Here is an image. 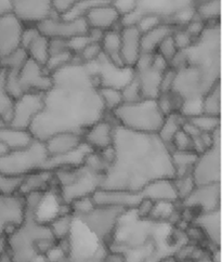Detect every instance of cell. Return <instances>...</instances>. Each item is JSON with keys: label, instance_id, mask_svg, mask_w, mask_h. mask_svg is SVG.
<instances>
[{"label": "cell", "instance_id": "6da1fadb", "mask_svg": "<svg viewBox=\"0 0 222 262\" xmlns=\"http://www.w3.org/2000/svg\"><path fill=\"white\" fill-rule=\"evenodd\" d=\"M99 80L88 64L75 61L52 74V86L43 93V106L30 127L34 139L71 131L82 134L106 111L98 92Z\"/></svg>", "mask_w": 222, "mask_h": 262}, {"label": "cell", "instance_id": "7a4b0ae2", "mask_svg": "<svg viewBox=\"0 0 222 262\" xmlns=\"http://www.w3.org/2000/svg\"><path fill=\"white\" fill-rule=\"evenodd\" d=\"M114 160L100 189L141 192L146 184L174 178L171 148L157 134H141L116 125L113 140Z\"/></svg>", "mask_w": 222, "mask_h": 262}, {"label": "cell", "instance_id": "3957f363", "mask_svg": "<svg viewBox=\"0 0 222 262\" xmlns=\"http://www.w3.org/2000/svg\"><path fill=\"white\" fill-rule=\"evenodd\" d=\"M45 193H31L24 196L25 218L7 236L8 256L13 262H49L46 255L57 245L58 242L52 236L48 223L39 221L36 214Z\"/></svg>", "mask_w": 222, "mask_h": 262}, {"label": "cell", "instance_id": "277c9868", "mask_svg": "<svg viewBox=\"0 0 222 262\" xmlns=\"http://www.w3.org/2000/svg\"><path fill=\"white\" fill-rule=\"evenodd\" d=\"M110 115L116 125L141 134H157L165 118L157 101L151 99L123 103Z\"/></svg>", "mask_w": 222, "mask_h": 262}, {"label": "cell", "instance_id": "5b68a950", "mask_svg": "<svg viewBox=\"0 0 222 262\" xmlns=\"http://www.w3.org/2000/svg\"><path fill=\"white\" fill-rule=\"evenodd\" d=\"M184 51L188 55L189 64L195 65L216 80L221 79L220 22L207 23L204 32Z\"/></svg>", "mask_w": 222, "mask_h": 262}, {"label": "cell", "instance_id": "8992f818", "mask_svg": "<svg viewBox=\"0 0 222 262\" xmlns=\"http://www.w3.org/2000/svg\"><path fill=\"white\" fill-rule=\"evenodd\" d=\"M48 158L49 155L43 141L33 139L29 145L9 149L6 154L0 156V172L13 177H24L34 171L47 170L46 166Z\"/></svg>", "mask_w": 222, "mask_h": 262}, {"label": "cell", "instance_id": "52a82bcc", "mask_svg": "<svg viewBox=\"0 0 222 262\" xmlns=\"http://www.w3.org/2000/svg\"><path fill=\"white\" fill-rule=\"evenodd\" d=\"M219 81H221V79L216 80L195 65L189 64L175 73L171 91L175 93L182 102L202 100Z\"/></svg>", "mask_w": 222, "mask_h": 262}, {"label": "cell", "instance_id": "ba28073f", "mask_svg": "<svg viewBox=\"0 0 222 262\" xmlns=\"http://www.w3.org/2000/svg\"><path fill=\"white\" fill-rule=\"evenodd\" d=\"M126 209L109 206H96L85 216L77 217L95 235L107 246L112 242L118 220ZM76 218V217H75Z\"/></svg>", "mask_w": 222, "mask_h": 262}, {"label": "cell", "instance_id": "9c48e42d", "mask_svg": "<svg viewBox=\"0 0 222 262\" xmlns=\"http://www.w3.org/2000/svg\"><path fill=\"white\" fill-rule=\"evenodd\" d=\"M192 176L196 184L221 183V129L215 133L212 145L198 154Z\"/></svg>", "mask_w": 222, "mask_h": 262}, {"label": "cell", "instance_id": "30bf717a", "mask_svg": "<svg viewBox=\"0 0 222 262\" xmlns=\"http://www.w3.org/2000/svg\"><path fill=\"white\" fill-rule=\"evenodd\" d=\"M102 180L103 174L92 171L81 165L77 168L76 176L73 181L61 188H55V191L63 203L70 204L77 199L91 196L101 188Z\"/></svg>", "mask_w": 222, "mask_h": 262}, {"label": "cell", "instance_id": "8fae6325", "mask_svg": "<svg viewBox=\"0 0 222 262\" xmlns=\"http://www.w3.org/2000/svg\"><path fill=\"white\" fill-rule=\"evenodd\" d=\"M43 106V93L25 92L16 98L13 102L12 113L9 126L20 129L30 130L33 121L38 116Z\"/></svg>", "mask_w": 222, "mask_h": 262}, {"label": "cell", "instance_id": "7c38bea8", "mask_svg": "<svg viewBox=\"0 0 222 262\" xmlns=\"http://www.w3.org/2000/svg\"><path fill=\"white\" fill-rule=\"evenodd\" d=\"M37 29L40 34L47 38H61L70 39L74 36L87 34L89 32V26L85 17H63L54 14L46 18L41 23L37 24Z\"/></svg>", "mask_w": 222, "mask_h": 262}, {"label": "cell", "instance_id": "4fadbf2b", "mask_svg": "<svg viewBox=\"0 0 222 262\" xmlns=\"http://www.w3.org/2000/svg\"><path fill=\"white\" fill-rule=\"evenodd\" d=\"M25 198L20 193L0 195V235L8 236L23 222Z\"/></svg>", "mask_w": 222, "mask_h": 262}, {"label": "cell", "instance_id": "5bb4252c", "mask_svg": "<svg viewBox=\"0 0 222 262\" xmlns=\"http://www.w3.org/2000/svg\"><path fill=\"white\" fill-rule=\"evenodd\" d=\"M12 13L24 25H37L57 14L52 0H12Z\"/></svg>", "mask_w": 222, "mask_h": 262}, {"label": "cell", "instance_id": "9a60e30c", "mask_svg": "<svg viewBox=\"0 0 222 262\" xmlns=\"http://www.w3.org/2000/svg\"><path fill=\"white\" fill-rule=\"evenodd\" d=\"M23 93L25 92H47L52 86V75L42 65L30 58L17 73Z\"/></svg>", "mask_w": 222, "mask_h": 262}, {"label": "cell", "instance_id": "2e32d148", "mask_svg": "<svg viewBox=\"0 0 222 262\" xmlns=\"http://www.w3.org/2000/svg\"><path fill=\"white\" fill-rule=\"evenodd\" d=\"M221 183L196 184L188 198L180 203L198 212L210 211L220 208Z\"/></svg>", "mask_w": 222, "mask_h": 262}, {"label": "cell", "instance_id": "e0dca14e", "mask_svg": "<svg viewBox=\"0 0 222 262\" xmlns=\"http://www.w3.org/2000/svg\"><path fill=\"white\" fill-rule=\"evenodd\" d=\"M24 27L12 12L0 16V59L21 48Z\"/></svg>", "mask_w": 222, "mask_h": 262}, {"label": "cell", "instance_id": "ac0fdd59", "mask_svg": "<svg viewBox=\"0 0 222 262\" xmlns=\"http://www.w3.org/2000/svg\"><path fill=\"white\" fill-rule=\"evenodd\" d=\"M85 20L91 30L106 32L117 30L118 24H122V15L110 3V0L92 7L84 15Z\"/></svg>", "mask_w": 222, "mask_h": 262}, {"label": "cell", "instance_id": "d6986e66", "mask_svg": "<svg viewBox=\"0 0 222 262\" xmlns=\"http://www.w3.org/2000/svg\"><path fill=\"white\" fill-rule=\"evenodd\" d=\"M120 32V57L124 65L128 69L135 68V65L140 57L141 50V36L142 33L139 31L135 24L123 25Z\"/></svg>", "mask_w": 222, "mask_h": 262}, {"label": "cell", "instance_id": "ffe728a7", "mask_svg": "<svg viewBox=\"0 0 222 262\" xmlns=\"http://www.w3.org/2000/svg\"><path fill=\"white\" fill-rule=\"evenodd\" d=\"M92 198L97 206H109L129 210L137 207L142 200V195L140 192L99 189L92 194Z\"/></svg>", "mask_w": 222, "mask_h": 262}, {"label": "cell", "instance_id": "44dd1931", "mask_svg": "<svg viewBox=\"0 0 222 262\" xmlns=\"http://www.w3.org/2000/svg\"><path fill=\"white\" fill-rule=\"evenodd\" d=\"M116 124L108 120L105 116L91 125L84 134L82 141L86 143L92 151H102V149L113 145L114 131Z\"/></svg>", "mask_w": 222, "mask_h": 262}, {"label": "cell", "instance_id": "7402d4cb", "mask_svg": "<svg viewBox=\"0 0 222 262\" xmlns=\"http://www.w3.org/2000/svg\"><path fill=\"white\" fill-rule=\"evenodd\" d=\"M212 248H220L221 245V208L198 213L193 220Z\"/></svg>", "mask_w": 222, "mask_h": 262}, {"label": "cell", "instance_id": "603a6c76", "mask_svg": "<svg viewBox=\"0 0 222 262\" xmlns=\"http://www.w3.org/2000/svg\"><path fill=\"white\" fill-rule=\"evenodd\" d=\"M140 193L143 199H147L154 203H180L172 178H161V179H156L149 184H146Z\"/></svg>", "mask_w": 222, "mask_h": 262}, {"label": "cell", "instance_id": "cb8c5ba5", "mask_svg": "<svg viewBox=\"0 0 222 262\" xmlns=\"http://www.w3.org/2000/svg\"><path fill=\"white\" fill-rule=\"evenodd\" d=\"M82 136L71 131L57 133L43 141L46 151L50 157L70 153L82 144Z\"/></svg>", "mask_w": 222, "mask_h": 262}, {"label": "cell", "instance_id": "d4e9b609", "mask_svg": "<svg viewBox=\"0 0 222 262\" xmlns=\"http://www.w3.org/2000/svg\"><path fill=\"white\" fill-rule=\"evenodd\" d=\"M55 188L53 172L50 170H38L22 178L18 193L23 196L31 193H45Z\"/></svg>", "mask_w": 222, "mask_h": 262}, {"label": "cell", "instance_id": "484cf974", "mask_svg": "<svg viewBox=\"0 0 222 262\" xmlns=\"http://www.w3.org/2000/svg\"><path fill=\"white\" fill-rule=\"evenodd\" d=\"M136 77L140 87L142 99L156 100L161 95V72L153 68L145 69L139 72H135Z\"/></svg>", "mask_w": 222, "mask_h": 262}, {"label": "cell", "instance_id": "4316f807", "mask_svg": "<svg viewBox=\"0 0 222 262\" xmlns=\"http://www.w3.org/2000/svg\"><path fill=\"white\" fill-rule=\"evenodd\" d=\"M33 136L29 130H20L12 128L3 120H0V143L5 144L9 149H15L29 145Z\"/></svg>", "mask_w": 222, "mask_h": 262}, {"label": "cell", "instance_id": "83f0119b", "mask_svg": "<svg viewBox=\"0 0 222 262\" xmlns=\"http://www.w3.org/2000/svg\"><path fill=\"white\" fill-rule=\"evenodd\" d=\"M102 53L107 60L117 68H126L120 57V32L110 30L103 33L100 40Z\"/></svg>", "mask_w": 222, "mask_h": 262}, {"label": "cell", "instance_id": "f1b7e54d", "mask_svg": "<svg viewBox=\"0 0 222 262\" xmlns=\"http://www.w3.org/2000/svg\"><path fill=\"white\" fill-rule=\"evenodd\" d=\"M175 27L170 23L164 22L160 25H157L154 29L147 31L141 36V50L142 52L154 53L156 49L159 48L160 43L172 34Z\"/></svg>", "mask_w": 222, "mask_h": 262}, {"label": "cell", "instance_id": "f546056e", "mask_svg": "<svg viewBox=\"0 0 222 262\" xmlns=\"http://www.w3.org/2000/svg\"><path fill=\"white\" fill-rule=\"evenodd\" d=\"M171 162L174 169V178L192 173V169L198 157L194 151H178L171 149Z\"/></svg>", "mask_w": 222, "mask_h": 262}, {"label": "cell", "instance_id": "4dcf8cb0", "mask_svg": "<svg viewBox=\"0 0 222 262\" xmlns=\"http://www.w3.org/2000/svg\"><path fill=\"white\" fill-rule=\"evenodd\" d=\"M184 120H186V118H184L179 112H174V113L166 115L159 133H157V136L161 138L164 143H166L170 147L174 135L181 129Z\"/></svg>", "mask_w": 222, "mask_h": 262}, {"label": "cell", "instance_id": "1f68e13d", "mask_svg": "<svg viewBox=\"0 0 222 262\" xmlns=\"http://www.w3.org/2000/svg\"><path fill=\"white\" fill-rule=\"evenodd\" d=\"M193 7L195 10V15L204 22H220L221 0H202Z\"/></svg>", "mask_w": 222, "mask_h": 262}, {"label": "cell", "instance_id": "d6a6232c", "mask_svg": "<svg viewBox=\"0 0 222 262\" xmlns=\"http://www.w3.org/2000/svg\"><path fill=\"white\" fill-rule=\"evenodd\" d=\"M29 58L36 63L45 67L46 62L49 58V38L39 34L36 38L24 49Z\"/></svg>", "mask_w": 222, "mask_h": 262}, {"label": "cell", "instance_id": "836d02e7", "mask_svg": "<svg viewBox=\"0 0 222 262\" xmlns=\"http://www.w3.org/2000/svg\"><path fill=\"white\" fill-rule=\"evenodd\" d=\"M74 223V216L72 213L58 214L48 222L52 236L57 242L68 239L70 236Z\"/></svg>", "mask_w": 222, "mask_h": 262}, {"label": "cell", "instance_id": "e575fe53", "mask_svg": "<svg viewBox=\"0 0 222 262\" xmlns=\"http://www.w3.org/2000/svg\"><path fill=\"white\" fill-rule=\"evenodd\" d=\"M202 111L204 114L221 115V81L217 82L202 99Z\"/></svg>", "mask_w": 222, "mask_h": 262}, {"label": "cell", "instance_id": "d590c367", "mask_svg": "<svg viewBox=\"0 0 222 262\" xmlns=\"http://www.w3.org/2000/svg\"><path fill=\"white\" fill-rule=\"evenodd\" d=\"M6 74L7 71L0 67V120L8 125L11 117L14 100L9 95L6 88Z\"/></svg>", "mask_w": 222, "mask_h": 262}, {"label": "cell", "instance_id": "8d00e7d4", "mask_svg": "<svg viewBox=\"0 0 222 262\" xmlns=\"http://www.w3.org/2000/svg\"><path fill=\"white\" fill-rule=\"evenodd\" d=\"M98 92L106 113H110V112H113L115 108H117L124 103L120 89L108 86H99Z\"/></svg>", "mask_w": 222, "mask_h": 262}, {"label": "cell", "instance_id": "74e56055", "mask_svg": "<svg viewBox=\"0 0 222 262\" xmlns=\"http://www.w3.org/2000/svg\"><path fill=\"white\" fill-rule=\"evenodd\" d=\"M188 119L197 128L201 134H214L221 128V117L218 116L202 113Z\"/></svg>", "mask_w": 222, "mask_h": 262}, {"label": "cell", "instance_id": "f35d334b", "mask_svg": "<svg viewBox=\"0 0 222 262\" xmlns=\"http://www.w3.org/2000/svg\"><path fill=\"white\" fill-rule=\"evenodd\" d=\"M75 59V55H74L70 50L63 51V52H58V53H52L49 55V58L45 64V69L47 70L49 74H53L54 72H57L58 70L66 67L68 64L74 61Z\"/></svg>", "mask_w": 222, "mask_h": 262}, {"label": "cell", "instance_id": "ab89813d", "mask_svg": "<svg viewBox=\"0 0 222 262\" xmlns=\"http://www.w3.org/2000/svg\"><path fill=\"white\" fill-rule=\"evenodd\" d=\"M27 59H29V55L26 51L23 48H20L7 57L0 59V67L7 71H20Z\"/></svg>", "mask_w": 222, "mask_h": 262}, {"label": "cell", "instance_id": "60d3db41", "mask_svg": "<svg viewBox=\"0 0 222 262\" xmlns=\"http://www.w3.org/2000/svg\"><path fill=\"white\" fill-rule=\"evenodd\" d=\"M173 182L175 185V190H177V193L179 196L180 203L188 198L196 185L195 181L193 179L192 173L182 176V177H175L173 178Z\"/></svg>", "mask_w": 222, "mask_h": 262}, {"label": "cell", "instance_id": "b9f144b4", "mask_svg": "<svg viewBox=\"0 0 222 262\" xmlns=\"http://www.w3.org/2000/svg\"><path fill=\"white\" fill-rule=\"evenodd\" d=\"M69 205H70V209H71L72 214L76 218L85 216V214L90 212L97 206L94 201V198H92V195L77 199L75 201L71 202Z\"/></svg>", "mask_w": 222, "mask_h": 262}, {"label": "cell", "instance_id": "7bdbcfd3", "mask_svg": "<svg viewBox=\"0 0 222 262\" xmlns=\"http://www.w3.org/2000/svg\"><path fill=\"white\" fill-rule=\"evenodd\" d=\"M22 178L23 177H13L0 172V195L18 193Z\"/></svg>", "mask_w": 222, "mask_h": 262}, {"label": "cell", "instance_id": "ee69618b", "mask_svg": "<svg viewBox=\"0 0 222 262\" xmlns=\"http://www.w3.org/2000/svg\"><path fill=\"white\" fill-rule=\"evenodd\" d=\"M120 91H122L124 103L136 102L142 99L140 87H139V82L136 77V74L134 75V77L129 80L122 89H120Z\"/></svg>", "mask_w": 222, "mask_h": 262}, {"label": "cell", "instance_id": "f6af8a7d", "mask_svg": "<svg viewBox=\"0 0 222 262\" xmlns=\"http://www.w3.org/2000/svg\"><path fill=\"white\" fill-rule=\"evenodd\" d=\"M101 54H102V49H101L100 42L91 41L76 58L82 64H90L96 62Z\"/></svg>", "mask_w": 222, "mask_h": 262}, {"label": "cell", "instance_id": "bcb514c9", "mask_svg": "<svg viewBox=\"0 0 222 262\" xmlns=\"http://www.w3.org/2000/svg\"><path fill=\"white\" fill-rule=\"evenodd\" d=\"M164 22H166V21L161 15L149 13V14H143L139 17L137 22L135 23V25L138 27L139 31L143 34L147 31L154 29V27H156L157 25H160Z\"/></svg>", "mask_w": 222, "mask_h": 262}, {"label": "cell", "instance_id": "7dc6e473", "mask_svg": "<svg viewBox=\"0 0 222 262\" xmlns=\"http://www.w3.org/2000/svg\"><path fill=\"white\" fill-rule=\"evenodd\" d=\"M68 48L69 50L77 57V55L84 50L86 47L91 42L94 41L91 38V36L89 34V32L87 34H81V35H77L74 36L72 38L68 39Z\"/></svg>", "mask_w": 222, "mask_h": 262}, {"label": "cell", "instance_id": "c3c4849f", "mask_svg": "<svg viewBox=\"0 0 222 262\" xmlns=\"http://www.w3.org/2000/svg\"><path fill=\"white\" fill-rule=\"evenodd\" d=\"M172 39L178 50H187L195 41V39L183 27H175L172 32Z\"/></svg>", "mask_w": 222, "mask_h": 262}, {"label": "cell", "instance_id": "681fc988", "mask_svg": "<svg viewBox=\"0 0 222 262\" xmlns=\"http://www.w3.org/2000/svg\"><path fill=\"white\" fill-rule=\"evenodd\" d=\"M170 147L171 149H178V151H193V139L180 129L174 135Z\"/></svg>", "mask_w": 222, "mask_h": 262}, {"label": "cell", "instance_id": "f907efd6", "mask_svg": "<svg viewBox=\"0 0 222 262\" xmlns=\"http://www.w3.org/2000/svg\"><path fill=\"white\" fill-rule=\"evenodd\" d=\"M179 50L177 47H175V43L172 39V34L169 35L160 43L159 48L156 49V53L161 54L164 59L168 61V63L171 61V59L174 57V54L177 53Z\"/></svg>", "mask_w": 222, "mask_h": 262}, {"label": "cell", "instance_id": "816d5d0a", "mask_svg": "<svg viewBox=\"0 0 222 262\" xmlns=\"http://www.w3.org/2000/svg\"><path fill=\"white\" fill-rule=\"evenodd\" d=\"M206 25H207L206 22L201 20L199 17L195 15L186 26L183 27V29L186 30L194 39H196L197 37H199L202 33L204 32V30L206 29Z\"/></svg>", "mask_w": 222, "mask_h": 262}, {"label": "cell", "instance_id": "f5cc1de1", "mask_svg": "<svg viewBox=\"0 0 222 262\" xmlns=\"http://www.w3.org/2000/svg\"><path fill=\"white\" fill-rule=\"evenodd\" d=\"M122 18L131 14L137 8V0H110Z\"/></svg>", "mask_w": 222, "mask_h": 262}, {"label": "cell", "instance_id": "db71d44e", "mask_svg": "<svg viewBox=\"0 0 222 262\" xmlns=\"http://www.w3.org/2000/svg\"><path fill=\"white\" fill-rule=\"evenodd\" d=\"M175 73L177 71L168 68L162 74V79H161V93L170 92L173 86V81L175 78Z\"/></svg>", "mask_w": 222, "mask_h": 262}, {"label": "cell", "instance_id": "11a10c76", "mask_svg": "<svg viewBox=\"0 0 222 262\" xmlns=\"http://www.w3.org/2000/svg\"><path fill=\"white\" fill-rule=\"evenodd\" d=\"M153 204H154V202L142 198L140 203H139L137 205V207L135 208L137 216L141 219H149L152 208H153Z\"/></svg>", "mask_w": 222, "mask_h": 262}, {"label": "cell", "instance_id": "9f6ffc18", "mask_svg": "<svg viewBox=\"0 0 222 262\" xmlns=\"http://www.w3.org/2000/svg\"><path fill=\"white\" fill-rule=\"evenodd\" d=\"M79 0H52L54 11L58 15L65 14L73 5H75Z\"/></svg>", "mask_w": 222, "mask_h": 262}, {"label": "cell", "instance_id": "6f0895ef", "mask_svg": "<svg viewBox=\"0 0 222 262\" xmlns=\"http://www.w3.org/2000/svg\"><path fill=\"white\" fill-rule=\"evenodd\" d=\"M103 262H126V259L122 254H120V252L108 250Z\"/></svg>", "mask_w": 222, "mask_h": 262}, {"label": "cell", "instance_id": "680465c9", "mask_svg": "<svg viewBox=\"0 0 222 262\" xmlns=\"http://www.w3.org/2000/svg\"><path fill=\"white\" fill-rule=\"evenodd\" d=\"M12 12V0H0V16Z\"/></svg>", "mask_w": 222, "mask_h": 262}, {"label": "cell", "instance_id": "91938a15", "mask_svg": "<svg viewBox=\"0 0 222 262\" xmlns=\"http://www.w3.org/2000/svg\"><path fill=\"white\" fill-rule=\"evenodd\" d=\"M8 254V239L6 235H0V258Z\"/></svg>", "mask_w": 222, "mask_h": 262}, {"label": "cell", "instance_id": "94428289", "mask_svg": "<svg viewBox=\"0 0 222 262\" xmlns=\"http://www.w3.org/2000/svg\"><path fill=\"white\" fill-rule=\"evenodd\" d=\"M157 262H180V261L178 260L177 257L174 256V254H168L161 257Z\"/></svg>", "mask_w": 222, "mask_h": 262}, {"label": "cell", "instance_id": "6125c7cd", "mask_svg": "<svg viewBox=\"0 0 222 262\" xmlns=\"http://www.w3.org/2000/svg\"><path fill=\"white\" fill-rule=\"evenodd\" d=\"M193 262H214V260L211 259L209 252H207V254L203 255L201 258H198V259H196V260H194Z\"/></svg>", "mask_w": 222, "mask_h": 262}, {"label": "cell", "instance_id": "be15d7a7", "mask_svg": "<svg viewBox=\"0 0 222 262\" xmlns=\"http://www.w3.org/2000/svg\"><path fill=\"white\" fill-rule=\"evenodd\" d=\"M8 151H9V147L6 146V145L3 144V143H0V156H3V155L6 154Z\"/></svg>", "mask_w": 222, "mask_h": 262}, {"label": "cell", "instance_id": "e7e4bbea", "mask_svg": "<svg viewBox=\"0 0 222 262\" xmlns=\"http://www.w3.org/2000/svg\"><path fill=\"white\" fill-rule=\"evenodd\" d=\"M0 262H13V261L10 259V257L8 256V254H6L2 258H0Z\"/></svg>", "mask_w": 222, "mask_h": 262}]
</instances>
